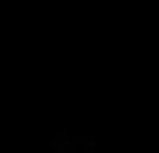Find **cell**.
<instances>
[{
  "mask_svg": "<svg viewBox=\"0 0 159 153\" xmlns=\"http://www.w3.org/2000/svg\"><path fill=\"white\" fill-rule=\"evenodd\" d=\"M47 153H94V136H71V130H47Z\"/></svg>",
  "mask_w": 159,
  "mask_h": 153,
  "instance_id": "cell-1",
  "label": "cell"
}]
</instances>
